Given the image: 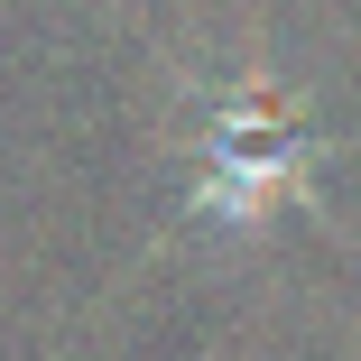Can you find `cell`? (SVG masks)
Instances as JSON below:
<instances>
[{
  "label": "cell",
  "instance_id": "cell-1",
  "mask_svg": "<svg viewBox=\"0 0 361 361\" xmlns=\"http://www.w3.org/2000/svg\"><path fill=\"white\" fill-rule=\"evenodd\" d=\"M315 158H324V130L278 75L250 65V75L213 84L195 121V223L259 241L287 204L315 195Z\"/></svg>",
  "mask_w": 361,
  "mask_h": 361
}]
</instances>
